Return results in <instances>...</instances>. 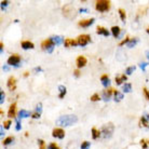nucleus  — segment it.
Returning a JSON list of instances; mask_svg holds the SVG:
<instances>
[{
  "mask_svg": "<svg viewBox=\"0 0 149 149\" xmlns=\"http://www.w3.org/2000/svg\"><path fill=\"white\" fill-rule=\"evenodd\" d=\"M34 72H36V73L37 72H42V69H41V67H36V68L34 69Z\"/></svg>",
  "mask_w": 149,
  "mask_h": 149,
  "instance_id": "nucleus-48",
  "label": "nucleus"
},
{
  "mask_svg": "<svg viewBox=\"0 0 149 149\" xmlns=\"http://www.w3.org/2000/svg\"><path fill=\"white\" fill-rule=\"evenodd\" d=\"M79 11H80L81 13H88V12H89V10H88V9H84V8H81Z\"/></svg>",
  "mask_w": 149,
  "mask_h": 149,
  "instance_id": "nucleus-45",
  "label": "nucleus"
},
{
  "mask_svg": "<svg viewBox=\"0 0 149 149\" xmlns=\"http://www.w3.org/2000/svg\"><path fill=\"white\" fill-rule=\"evenodd\" d=\"M113 95H115V102H120L123 98V94L121 93V92H118L116 90H115V92H113Z\"/></svg>",
  "mask_w": 149,
  "mask_h": 149,
  "instance_id": "nucleus-23",
  "label": "nucleus"
},
{
  "mask_svg": "<svg viewBox=\"0 0 149 149\" xmlns=\"http://www.w3.org/2000/svg\"><path fill=\"white\" fill-rule=\"evenodd\" d=\"M2 70H3V72H9V70H10V68H9V66H3L2 67Z\"/></svg>",
  "mask_w": 149,
  "mask_h": 149,
  "instance_id": "nucleus-46",
  "label": "nucleus"
},
{
  "mask_svg": "<svg viewBox=\"0 0 149 149\" xmlns=\"http://www.w3.org/2000/svg\"><path fill=\"white\" fill-rule=\"evenodd\" d=\"M52 135L56 138H60V139H63L64 137H65V132H64L63 129H61V127H56V129L53 130L52 132Z\"/></svg>",
  "mask_w": 149,
  "mask_h": 149,
  "instance_id": "nucleus-8",
  "label": "nucleus"
},
{
  "mask_svg": "<svg viewBox=\"0 0 149 149\" xmlns=\"http://www.w3.org/2000/svg\"><path fill=\"white\" fill-rule=\"evenodd\" d=\"M21 129H22V125H21V121H20V120H17V121H16V125H15V130H16V131H20Z\"/></svg>",
  "mask_w": 149,
  "mask_h": 149,
  "instance_id": "nucleus-37",
  "label": "nucleus"
},
{
  "mask_svg": "<svg viewBox=\"0 0 149 149\" xmlns=\"http://www.w3.org/2000/svg\"><path fill=\"white\" fill-rule=\"evenodd\" d=\"M145 141H146V140H144V139H143V140H140V144L143 145V148H144V149H146V148H147V144L145 143Z\"/></svg>",
  "mask_w": 149,
  "mask_h": 149,
  "instance_id": "nucleus-44",
  "label": "nucleus"
},
{
  "mask_svg": "<svg viewBox=\"0 0 149 149\" xmlns=\"http://www.w3.org/2000/svg\"><path fill=\"white\" fill-rule=\"evenodd\" d=\"M113 124L112 123H108V124H105L103 127H102V133H103V136L106 138V137H110L111 134L113 132Z\"/></svg>",
  "mask_w": 149,
  "mask_h": 149,
  "instance_id": "nucleus-5",
  "label": "nucleus"
},
{
  "mask_svg": "<svg viewBox=\"0 0 149 149\" xmlns=\"http://www.w3.org/2000/svg\"><path fill=\"white\" fill-rule=\"evenodd\" d=\"M139 66H140V68H141V70H143V72H145V70H146V67L148 66V64H147V63H141Z\"/></svg>",
  "mask_w": 149,
  "mask_h": 149,
  "instance_id": "nucleus-40",
  "label": "nucleus"
},
{
  "mask_svg": "<svg viewBox=\"0 0 149 149\" xmlns=\"http://www.w3.org/2000/svg\"><path fill=\"white\" fill-rule=\"evenodd\" d=\"M13 140H14V137H13V136H9V137H7V138H5V139L2 141V144H3L4 146H7V145L11 144Z\"/></svg>",
  "mask_w": 149,
  "mask_h": 149,
  "instance_id": "nucleus-28",
  "label": "nucleus"
},
{
  "mask_svg": "<svg viewBox=\"0 0 149 149\" xmlns=\"http://www.w3.org/2000/svg\"><path fill=\"white\" fill-rule=\"evenodd\" d=\"M8 3H9V1H5V0H4V1H1V8L3 9L4 7L8 5Z\"/></svg>",
  "mask_w": 149,
  "mask_h": 149,
  "instance_id": "nucleus-43",
  "label": "nucleus"
},
{
  "mask_svg": "<svg viewBox=\"0 0 149 149\" xmlns=\"http://www.w3.org/2000/svg\"><path fill=\"white\" fill-rule=\"evenodd\" d=\"M90 141H83L81 144V149H89L90 148Z\"/></svg>",
  "mask_w": 149,
  "mask_h": 149,
  "instance_id": "nucleus-32",
  "label": "nucleus"
},
{
  "mask_svg": "<svg viewBox=\"0 0 149 149\" xmlns=\"http://www.w3.org/2000/svg\"><path fill=\"white\" fill-rule=\"evenodd\" d=\"M120 27L119 26H112L111 27V34H112V36L115 37V38H118L119 37V34H120Z\"/></svg>",
  "mask_w": 149,
  "mask_h": 149,
  "instance_id": "nucleus-20",
  "label": "nucleus"
},
{
  "mask_svg": "<svg viewBox=\"0 0 149 149\" xmlns=\"http://www.w3.org/2000/svg\"><path fill=\"white\" fill-rule=\"evenodd\" d=\"M77 41H78V44L79 46L86 47L91 41V37H90V35H80V36L77 38Z\"/></svg>",
  "mask_w": 149,
  "mask_h": 149,
  "instance_id": "nucleus-7",
  "label": "nucleus"
},
{
  "mask_svg": "<svg viewBox=\"0 0 149 149\" xmlns=\"http://www.w3.org/2000/svg\"><path fill=\"white\" fill-rule=\"evenodd\" d=\"M115 92V90L113 89H111V88H109V89H107V90H105V91H103V99L104 101H109L110 99V96H111V93H113Z\"/></svg>",
  "mask_w": 149,
  "mask_h": 149,
  "instance_id": "nucleus-11",
  "label": "nucleus"
},
{
  "mask_svg": "<svg viewBox=\"0 0 149 149\" xmlns=\"http://www.w3.org/2000/svg\"><path fill=\"white\" fill-rule=\"evenodd\" d=\"M146 31H147V34H149V27H148L147 29H146Z\"/></svg>",
  "mask_w": 149,
  "mask_h": 149,
  "instance_id": "nucleus-53",
  "label": "nucleus"
},
{
  "mask_svg": "<svg viewBox=\"0 0 149 149\" xmlns=\"http://www.w3.org/2000/svg\"><path fill=\"white\" fill-rule=\"evenodd\" d=\"M7 86H8V88L11 90V91H14L16 88V81H15V78L14 77H10L8 82H7Z\"/></svg>",
  "mask_w": 149,
  "mask_h": 149,
  "instance_id": "nucleus-13",
  "label": "nucleus"
},
{
  "mask_svg": "<svg viewBox=\"0 0 149 149\" xmlns=\"http://www.w3.org/2000/svg\"><path fill=\"white\" fill-rule=\"evenodd\" d=\"M0 131H1V133H0V134H1V137H2L4 135V133H3V125L0 126Z\"/></svg>",
  "mask_w": 149,
  "mask_h": 149,
  "instance_id": "nucleus-49",
  "label": "nucleus"
},
{
  "mask_svg": "<svg viewBox=\"0 0 149 149\" xmlns=\"http://www.w3.org/2000/svg\"><path fill=\"white\" fill-rule=\"evenodd\" d=\"M146 56H147V59L149 60V51H146Z\"/></svg>",
  "mask_w": 149,
  "mask_h": 149,
  "instance_id": "nucleus-51",
  "label": "nucleus"
},
{
  "mask_svg": "<svg viewBox=\"0 0 149 149\" xmlns=\"http://www.w3.org/2000/svg\"><path fill=\"white\" fill-rule=\"evenodd\" d=\"M56 148H57V145H56L55 143H51L48 146V149H56Z\"/></svg>",
  "mask_w": 149,
  "mask_h": 149,
  "instance_id": "nucleus-38",
  "label": "nucleus"
},
{
  "mask_svg": "<svg viewBox=\"0 0 149 149\" xmlns=\"http://www.w3.org/2000/svg\"><path fill=\"white\" fill-rule=\"evenodd\" d=\"M118 11H119V14H120V18H121V21L124 23V22H125V20H126V14H125L124 9H121V8H120Z\"/></svg>",
  "mask_w": 149,
  "mask_h": 149,
  "instance_id": "nucleus-26",
  "label": "nucleus"
},
{
  "mask_svg": "<svg viewBox=\"0 0 149 149\" xmlns=\"http://www.w3.org/2000/svg\"><path fill=\"white\" fill-rule=\"evenodd\" d=\"M38 144L40 145V149H46V144L42 139H38Z\"/></svg>",
  "mask_w": 149,
  "mask_h": 149,
  "instance_id": "nucleus-35",
  "label": "nucleus"
},
{
  "mask_svg": "<svg viewBox=\"0 0 149 149\" xmlns=\"http://www.w3.org/2000/svg\"><path fill=\"white\" fill-rule=\"evenodd\" d=\"M90 99H91L92 102H97V101H99V99H101V97H99V95H98L97 93H95V94H93V95L91 96Z\"/></svg>",
  "mask_w": 149,
  "mask_h": 149,
  "instance_id": "nucleus-31",
  "label": "nucleus"
},
{
  "mask_svg": "<svg viewBox=\"0 0 149 149\" xmlns=\"http://www.w3.org/2000/svg\"><path fill=\"white\" fill-rule=\"evenodd\" d=\"M76 64H77L78 68H82L88 64V60H87V57H84V56H82V55L78 56L77 60H76Z\"/></svg>",
  "mask_w": 149,
  "mask_h": 149,
  "instance_id": "nucleus-9",
  "label": "nucleus"
},
{
  "mask_svg": "<svg viewBox=\"0 0 149 149\" xmlns=\"http://www.w3.org/2000/svg\"><path fill=\"white\" fill-rule=\"evenodd\" d=\"M125 80H126V76H125V75H121V76L116 77V83L118 84V86L122 84L123 81H125Z\"/></svg>",
  "mask_w": 149,
  "mask_h": 149,
  "instance_id": "nucleus-22",
  "label": "nucleus"
},
{
  "mask_svg": "<svg viewBox=\"0 0 149 149\" xmlns=\"http://www.w3.org/2000/svg\"><path fill=\"white\" fill-rule=\"evenodd\" d=\"M139 125L141 126V125H143V126H148V121H147V118H141L140 119V121H139Z\"/></svg>",
  "mask_w": 149,
  "mask_h": 149,
  "instance_id": "nucleus-30",
  "label": "nucleus"
},
{
  "mask_svg": "<svg viewBox=\"0 0 149 149\" xmlns=\"http://www.w3.org/2000/svg\"><path fill=\"white\" fill-rule=\"evenodd\" d=\"M30 116V113L29 111H27L25 109H21L18 111V119H23V118H28Z\"/></svg>",
  "mask_w": 149,
  "mask_h": 149,
  "instance_id": "nucleus-19",
  "label": "nucleus"
},
{
  "mask_svg": "<svg viewBox=\"0 0 149 149\" xmlns=\"http://www.w3.org/2000/svg\"><path fill=\"white\" fill-rule=\"evenodd\" d=\"M59 90H60V95H59V97H60V98H63L64 96H65V94H66V87H65V86H60V87H59Z\"/></svg>",
  "mask_w": 149,
  "mask_h": 149,
  "instance_id": "nucleus-25",
  "label": "nucleus"
},
{
  "mask_svg": "<svg viewBox=\"0 0 149 149\" xmlns=\"http://www.w3.org/2000/svg\"><path fill=\"white\" fill-rule=\"evenodd\" d=\"M95 9L98 12H107L110 9V1L108 0H98L95 2Z\"/></svg>",
  "mask_w": 149,
  "mask_h": 149,
  "instance_id": "nucleus-2",
  "label": "nucleus"
},
{
  "mask_svg": "<svg viewBox=\"0 0 149 149\" xmlns=\"http://www.w3.org/2000/svg\"><path fill=\"white\" fill-rule=\"evenodd\" d=\"M131 89H132V84L131 83H125L123 86V88H122V91L124 92V93H130Z\"/></svg>",
  "mask_w": 149,
  "mask_h": 149,
  "instance_id": "nucleus-27",
  "label": "nucleus"
},
{
  "mask_svg": "<svg viewBox=\"0 0 149 149\" xmlns=\"http://www.w3.org/2000/svg\"><path fill=\"white\" fill-rule=\"evenodd\" d=\"M54 47H55V44L53 43V41L51 40V38L47 39V40H43V41L41 42V48H42V50H44V51H47L48 53H52Z\"/></svg>",
  "mask_w": 149,
  "mask_h": 149,
  "instance_id": "nucleus-4",
  "label": "nucleus"
},
{
  "mask_svg": "<svg viewBox=\"0 0 149 149\" xmlns=\"http://www.w3.org/2000/svg\"><path fill=\"white\" fill-rule=\"evenodd\" d=\"M21 47H22L24 50H29V49H34V48H35L34 43H33L31 41H29V40H24V41H22Z\"/></svg>",
  "mask_w": 149,
  "mask_h": 149,
  "instance_id": "nucleus-16",
  "label": "nucleus"
},
{
  "mask_svg": "<svg viewBox=\"0 0 149 149\" xmlns=\"http://www.w3.org/2000/svg\"><path fill=\"white\" fill-rule=\"evenodd\" d=\"M0 96H1V99H0V104L2 105V104H3V102H4V96H5L3 91H1V93H0Z\"/></svg>",
  "mask_w": 149,
  "mask_h": 149,
  "instance_id": "nucleus-39",
  "label": "nucleus"
},
{
  "mask_svg": "<svg viewBox=\"0 0 149 149\" xmlns=\"http://www.w3.org/2000/svg\"><path fill=\"white\" fill-rule=\"evenodd\" d=\"M51 40L53 41V43H54L55 46H60V44H62V43H64V42H65L64 38H62V37H60V36H53V37H51Z\"/></svg>",
  "mask_w": 149,
  "mask_h": 149,
  "instance_id": "nucleus-18",
  "label": "nucleus"
},
{
  "mask_svg": "<svg viewBox=\"0 0 149 149\" xmlns=\"http://www.w3.org/2000/svg\"><path fill=\"white\" fill-rule=\"evenodd\" d=\"M41 111H42V104L39 103V104L37 105V107H36V112H37V113H41Z\"/></svg>",
  "mask_w": 149,
  "mask_h": 149,
  "instance_id": "nucleus-36",
  "label": "nucleus"
},
{
  "mask_svg": "<svg viewBox=\"0 0 149 149\" xmlns=\"http://www.w3.org/2000/svg\"><path fill=\"white\" fill-rule=\"evenodd\" d=\"M101 82L106 89L110 87V79H109V77L107 75H103L101 77Z\"/></svg>",
  "mask_w": 149,
  "mask_h": 149,
  "instance_id": "nucleus-14",
  "label": "nucleus"
},
{
  "mask_svg": "<svg viewBox=\"0 0 149 149\" xmlns=\"http://www.w3.org/2000/svg\"><path fill=\"white\" fill-rule=\"evenodd\" d=\"M147 119H149V115H147Z\"/></svg>",
  "mask_w": 149,
  "mask_h": 149,
  "instance_id": "nucleus-54",
  "label": "nucleus"
},
{
  "mask_svg": "<svg viewBox=\"0 0 149 149\" xmlns=\"http://www.w3.org/2000/svg\"><path fill=\"white\" fill-rule=\"evenodd\" d=\"M135 69H136L135 66H130V67H127L126 70H125V74H126V75H131Z\"/></svg>",
  "mask_w": 149,
  "mask_h": 149,
  "instance_id": "nucleus-29",
  "label": "nucleus"
},
{
  "mask_svg": "<svg viewBox=\"0 0 149 149\" xmlns=\"http://www.w3.org/2000/svg\"><path fill=\"white\" fill-rule=\"evenodd\" d=\"M94 18H88V20H82V21H80L79 23H78V25H79L80 27H83V28H87V27H89V26H91L92 24L94 23Z\"/></svg>",
  "mask_w": 149,
  "mask_h": 149,
  "instance_id": "nucleus-10",
  "label": "nucleus"
},
{
  "mask_svg": "<svg viewBox=\"0 0 149 149\" xmlns=\"http://www.w3.org/2000/svg\"><path fill=\"white\" fill-rule=\"evenodd\" d=\"M64 44H65L66 48H69V47H76V46H79L78 44V41L77 40H74V39H65V42H64Z\"/></svg>",
  "mask_w": 149,
  "mask_h": 149,
  "instance_id": "nucleus-17",
  "label": "nucleus"
},
{
  "mask_svg": "<svg viewBox=\"0 0 149 149\" xmlns=\"http://www.w3.org/2000/svg\"><path fill=\"white\" fill-rule=\"evenodd\" d=\"M76 14H77L76 9L74 8L72 4H66V5L63 7V15L65 17L72 20V18H74L76 16Z\"/></svg>",
  "mask_w": 149,
  "mask_h": 149,
  "instance_id": "nucleus-3",
  "label": "nucleus"
},
{
  "mask_svg": "<svg viewBox=\"0 0 149 149\" xmlns=\"http://www.w3.org/2000/svg\"><path fill=\"white\" fill-rule=\"evenodd\" d=\"M28 75H29V73H25V74H24V77L26 78V77H28Z\"/></svg>",
  "mask_w": 149,
  "mask_h": 149,
  "instance_id": "nucleus-52",
  "label": "nucleus"
},
{
  "mask_svg": "<svg viewBox=\"0 0 149 149\" xmlns=\"http://www.w3.org/2000/svg\"><path fill=\"white\" fill-rule=\"evenodd\" d=\"M96 34L97 35H103V36H105V37H108L109 36V31L106 29L105 27H103V26H97Z\"/></svg>",
  "mask_w": 149,
  "mask_h": 149,
  "instance_id": "nucleus-15",
  "label": "nucleus"
},
{
  "mask_svg": "<svg viewBox=\"0 0 149 149\" xmlns=\"http://www.w3.org/2000/svg\"><path fill=\"white\" fill-rule=\"evenodd\" d=\"M15 116H16V103H13L9 108L8 117L9 118H15Z\"/></svg>",
  "mask_w": 149,
  "mask_h": 149,
  "instance_id": "nucleus-12",
  "label": "nucleus"
},
{
  "mask_svg": "<svg viewBox=\"0 0 149 149\" xmlns=\"http://www.w3.org/2000/svg\"><path fill=\"white\" fill-rule=\"evenodd\" d=\"M56 149H60V148H59V147H57V148H56Z\"/></svg>",
  "mask_w": 149,
  "mask_h": 149,
  "instance_id": "nucleus-55",
  "label": "nucleus"
},
{
  "mask_svg": "<svg viewBox=\"0 0 149 149\" xmlns=\"http://www.w3.org/2000/svg\"><path fill=\"white\" fill-rule=\"evenodd\" d=\"M99 135H101V132H99L96 127H92V138L96 139L99 137Z\"/></svg>",
  "mask_w": 149,
  "mask_h": 149,
  "instance_id": "nucleus-24",
  "label": "nucleus"
},
{
  "mask_svg": "<svg viewBox=\"0 0 149 149\" xmlns=\"http://www.w3.org/2000/svg\"><path fill=\"white\" fill-rule=\"evenodd\" d=\"M138 39L137 38H131L130 39V41H129V43H127L126 44V47L127 48H134V47H135L137 43H138Z\"/></svg>",
  "mask_w": 149,
  "mask_h": 149,
  "instance_id": "nucleus-21",
  "label": "nucleus"
},
{
  "mask_svg": "<svg viewBox=\"0 0 149 149\" xmlns=\"http://www.w3.org/2000/svg\"><path fill=\"white\" fill-rule=\"evenodd\" d=\"M144 94H145V96H146V98L149 101V91L146 89V88H144Z\"/></svg>",
  "mask_w": 149,
  "mask_h": 149,
  "instance_id": "nucleus-41",
  "label": "nucleus"
},
{
  "mask_svg": "<svg viewBox=\"0 0 149 149\" xmlns=\"http://www.w3.org/2000/svg\"><path fill=\"white\" fill-rule=\"evenodd\" d=\"M130 39H131L130 37H126L124 40H122L121 42H120L119 46H120V47H122V46H124V44H127V43H129V41H130Z\"/></svg>",
  "mask_w": 149,
  "mask_h": 149,
  "instance_id": "nucleus-33",
  "label": "nucleus"
},
{
  "mask_svg": "<svg viewBox=\"0 0 149 149\" xmlns=\"http://www.w3.org/2000/svg\"><path fill=\"white\" fill-rule=\"evenodd\" d=\"M20 61H21L20 55L13 54L8 59V65L9 66H14V67H20Z\"/></svg>",
  "mask_w": 149,
  "mask_h": 149,
  "instance_id": "nucleus-6",
  "label": "nucleus"
},
{
  "mask_svg": "<svg viewBox=\"0 0 149 149\" xmlns=\"http://www.w3.org/2000/svg\"><path fill=\"white\" fill-rule=\"evenodd\" d=\"M31 117H33L34 119H39V118H40V113H37V112H35V113H34V115H33Z\"/></svg>",
  "mask_w": 149,
  "mask_h": 149,
  "instance_id": "nucleus-42",
  "label": "nucleus"
},
{
  "mask_svg": "<svg viewBox=\"0 0 149 149\" xmlns=\"http://www.w3.org/2000/svg\"><path fill=\"white\" fill-rule=\"evenodd\" d=\"M0 53H3V43H0Z\"/></svg>",
  "mask_w": 149,
  "mask_h": 149,
  "instance_id": "nucleus-47",
  "label": "nucleus"
},
{
  "mask_svg": "<svg viewBox=\"0 0 149 149\" xmlns=\"http://www.w3.org/2000/svg\"><path fill=\"white\" fill-rule=\"evenodd\" d=\"M75 76H76V77H79V76H80V72H79L78 69L75 70Z\"/></svg>",
  "mask_w": 149,
  "mask_h": 149,
  "instance_id": "nucleus-50",
  "label": "nucleus"
},
{
  "mask_svg": "<svg viewBox=\"0 0 149 149\" xmlns=\"http://www.w3.org/2000/svg\"><path fill=\"white\" fill-rule=\"evenodd\" d=\"M78 121V117L75 115H65V116H61L60 118L56 119V124L61 125V126H70L75 124Z\"/></svg>",
  "mask_w": 149,
  "mask_h": 149,
  "instance_id": "nucleus-1",
  "label": "nucleus"
},
{
  "mask_svg": "<svg viewBox=\"0 0 149 149\" xmlns=\"http://www.w3.org/2000/svg\"><path fill=\"white\" fill-rule=\"evenodd\" d=\"M10 125H11V120H7V121L3 122V127L4 129H10Z\"/></svg>",
  "mask_w": 149,
  "mask_h": 149,
  "instance_id": "nucleus-34",
  "label": "nucleus"
}]
</instances>
